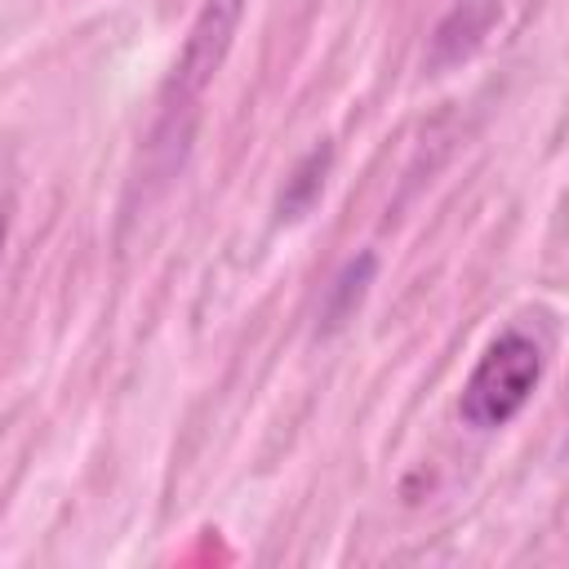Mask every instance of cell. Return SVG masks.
<instances>
[{"instance_id": "3", "label": "cell", "mask_w": 569, "mask_h": 569, "mask_svg": "<svg viewBox=\"0 0 569 569\" xmlns=\"http://www.w3.org/2000/svg\"><path fill=\"white\" fill-rule=\"evenodd\" d=\"M325 169H329V147H311V151L298 160V169L284 178V191H280L276 213H280V218H302V213L316 204L320 187H325Z\"/></svg>"}, {"instance_id": "1", "label": "cell", "mask_w": 569, "mask_h": 569, "mask_svg": "<svg viewBox=\"0 0 569 569\" xmlns=\"http://www.w3.org/2000/svg\"><path fill=\"white\" fill-rule=\"evenodd\" d=\"M538 378H542V347L529 333L507 329L471 365L462 396H458V418L476 431L507 427L529 405Z\"/></svg>"}, {"instance_id": "2", "label": "cell", "mask_w": 569, "mask_h": 569, "mask_svg": "<svg viewBox=\"0 0 569 569\" xmlns=\"http://www.w3.org/2000/svg\"><path fill=\"white\" fill-rule=\"evenodd\" d=\"M240 13H244V0H200V13L191 22V36H187L182 58L173 67V89H178L182 107L196 102L204 93V84L218 76V67L236 40Z\"/></svg>"}]
</instances>
